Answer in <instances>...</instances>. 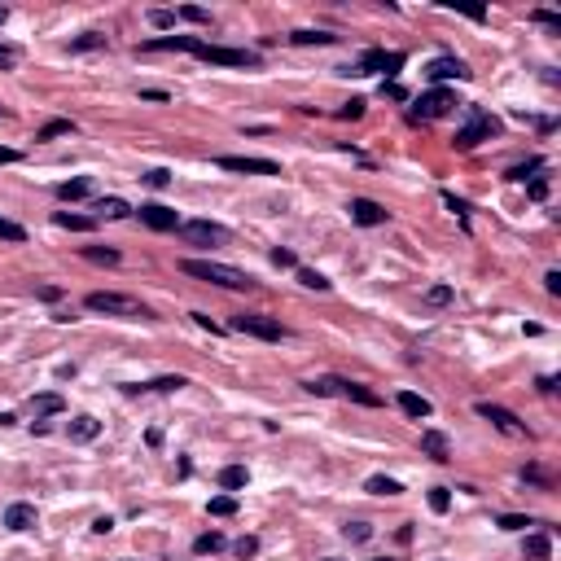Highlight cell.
<instances>
[{"label":"cell","instance_id":"obj_1","mask_svg":"<svg viewBox=\"0 0 561 561\" xmlns=\"http://www.w3.org/2000/svg\"><path fill=\"white\" fill-rule=\"evenodd\" d=\"M180 272L197 276V280H211V285H224V290H250L254 285V276H246L241 268L211 263V259H180Z\"/></svg>","mask_w":561,"mask_h":561},{"label":"cell","instance_id":"obj_2","mask_svg":"<svg viewBox=\"0 0 561 561\" xmlns=\"http://www.w3.org/2000/svg\"><path fill=\"white\" fill-rule=\"evenodd\" d=\"M84 307H88V312L119 316V320H154V312H149L141 298H132V294H110V290L88 294V298H84Z\"/></svg>","mask_w":561,"mask_h":561},{"label":"cell","instance_id":"obj_3","mask_svg":"<svg viewBox=\"0 0 561 561\" xmlns=\"http://www.w3.org/2000/svg\"><path fill=\"white\" fill-rule=\"evenodd\" d=\"M496 132H500V119H496V114H487L482 106H469V123H465V127H456L452 145L461 149V154H469V149H478L482 141H491Z\"/></svg>","mask_w":561,"mask_h":561},{"label":"cell","instance_id":"obj_4","mask_svg":"<svg viewBox=\"0 0 561 561\" xmlns=\"http://www.w3.org/2000/svg\"><path fill=\"white\" fill-rule=\"evenodd\" d=\"M180 237L189 241V246H228L233 241V233H228L224 224H211V219H189V224H180Z\"/></svg>","mask_w":561,"mask_h":561},{"label":"cell","instance_id":"obj_5","mask_svg":"<svg viewBox=\"0 0 561 561\" xmlns=\"http://www.w3.org/2000/svg\"><path fill=\"white\" fill-rule=\"evenodd\" d=\"M408 58L403 53H386V48H369V53L355 62V66H342V75H395Z\"/></svg>","mask_w":561,"mask_h":561},{"label":"cell","instance_id":"obj_6","mask_svg":"<svg viewBox=\"0 0 561 561\" xmlns=\"http://www.w3.org/2000/svg\"><path fill=\"white\" fill-rule=\"evenodd\" d=\"M233 329H237V334H250V338H263V342H280V338H285L280 320L259 316V312H241V316H233Z\"/></svg>","mask_w":561,"mask_h":561},{"label":"cell","instance_id":"obj_7","mask_svg":"<svg viewBox=\"0 0 561 561\" xmlns=\"http://www.w3.org/2000/svg\"><path fill=\"white\" fill-rule=\"evenodd\" d=\"M452 106H456V92L452 88H430V92H421L417 101H413V119H443V114H452Z\"/></svg>","mask_w":561,"mask_h":561},{"label":"cell","instance_id":"obj_8","mask_svg":"<svg viewBox=\"0 0 561 561\" xmlns=\"http://www.w3.org/2000/svg\"><path fill=\"white\" fill-rule=\"evenodd\" d=\"M193 58L211 62V66H259V53H250V48H219V44H202Z\"/></svg>","mask_w":561,"mask_h":561},{"label":"cell","instance_id":"obj_9","mask_svg":"<svg viewBox=\"0 0 561 561\" xmlns=\"http://www.w3.org/2000/svg\"><path fill=\"white\" fill-rule=\"evenodd\" d=\"M478 417L491 421L500 435H508V439H526V425L518 421V413H508V408H500V403H487V399H482V403H478Z\"/></svg>","mask_w":561,"mask_h":561},{"label":"cell","instance_id":"obj_10","mask_svg":"<svg viewBox=\"0 0 561 561\" xmlns=\"http://www.w3.org/2000/svg\"><path fill=\"white\" fill-rule=\"evenodd\" d=\"M469 75H474V70H469L461 58H452V53H443V58H435V62H425V80H430V84H439V88H443L447 80H469Z\"/></svg>","mask_w":561,"mask_h":561},{"label":"cell","instance_id":"obj_11","mask_svg":"<svg viewBox=\"0 0 561 561\" xmlns=\"http://www.w3.org/2000/svg\"><path fill=\"white\" fill-rule=\"evenodd\" d=\"M215 167L224 171H241V175H280V167L272 158H241V154H219Z\"/></svg>","mask_w":561,"mask_h":561},{"label":"cell","instance_id":"obj_12","mask_svg":"<svg viewBox=\"0 0 561 561\" xmlns=\"http://www.w3.org/2000/svg\"><path fill=\"white\" fill-rule=\"evenodd\" d=\"M145 228H154V233H171V228H180V215H175L171 207H163V202H149V207L136 211Z\"/></svg>","mask_w":561,"mask_h":561},{"label":"cell","instance_id":"obj_13","mask_svg":"<svg viewBox=\"0 0 561 561\" xmlns=\"http://www.w3.org/2000/svg\"><path fill=\"white\" fill-rule=\"evenodd\" d=\"M351 219L360 224V228H377V224H386V207L381 202H373V197H351Z\"/></svg>","mask_w":561,"mask_h":561},{"label":"cell","instance_id":"obj_14","mask_svg":"<svg viewBox=\"0 0 561 561\" xmlns=\"http://www.w3.org/2000/svg\"><path fill=\"white\" fill-rule=\"evenodd\" d=\"M141 48L145 53H175V48H180V53H197L202 40L197 36H158V40H145Z\"/></svg>","mask_w":561,"mask_h":561},{"label":"cell","instance_id":"obj_15","mask_svg":"<svg viewBox=\"0 0 561 561\" xmlns=\"http://www.w3.org/2000/svg\"><path fill=\"white\" fill-rule=\"evenodd\" d=\"M180 386H189V381L180 377V373H167V377H154V381H127V395H141V391H158V395H171V391H180Z\"/></svg>","mask_w":561,"mask_h":561},{"label":"cell","instance_id":"obj_16","mask_svg":"<svg viewBox=\"0 0 561 561\" xmlns=\"http://www.w3.org/2000/svg\"><path fill=\"white\" fill-rule=\"evenodd\" d=\"M421 452L430 456V461H452V443H447V435L443 430H421Z\"/></svg>","mask_w":561,"mask_h":561},{"label":"cell","instance_id":"obj_17","mask_svg":"<svg viewBox=\"0 0 561 561\" xmlns=\"http://www.w3.org/2000/svg\"><path fill=\"white\" fill-rule=\"evenodd\" d=\"M31 526H36V504H22L18 500V504L5 508V530L18 535V530H31Z\"/></svg>","mask_w":561,"mask_h":561},{"label":"cell","instance_id":"obj_18","mask_svg":"<svg viewBox=\"0 0 561 561\" xmlns=\"http://www.w3.org/2000/svg\"><path fill=\"white\" fill-rule=\"evenodd\" d=\"M395 403H399V413H403V417H417V421L435 413V403H430L425 395H417V391H399V399H395Z\"/></svg>","mask_w":561,"mask_h":561},{"label":"cell","instance_id":"obj_19","mask_svg":"<svg viewBox=\"0 0 561 561\" xmlns=\"http://www.w3.org/2000/svg\"><path fill=\"white\" fill-rule=\"evenodd\" d=\"M338 395L342 399H351V403H364V408H381V395H373L369 386H360V381H338Z\"/></svg>","mask_w":561,"mask_h":561},{"label":"cell","instance_id":"obj_20","mask_svg":"<svg viewBox=\"0 0 561 561\" xmlns=\"http://www.w3.org/2000/svg\"><path fill=\"white\" fill-rule=\"evenodd\" d=\"M31 417L40 421V417H58V413H66V399L62 395H53V391H48V395H31Z\"/></svg>","mask_w":561,"mask_h":561},{"label":"cell","instance_id":"obj_21","mask_svg":"<svg viewBox=\"0 0 561 561\" xmlns=\"http://www.w3.org/2000/svg\"><path fill=\"white\" fill-rule=\"evenodd\" d=\"M66 435H70V443H92V439L101 435V421L84 413V417H75V421L66 425Z\"/></svg>","mask_w":561,"mask_h":561},{"label":"cell","instance_id":"obj_22","mask_svg":"<svg viewBox=\"0 0 561 561\" xmlns=\"http://www.w3.org/2000/svg\"><path fill=\"white\" fill-rule=\"evenodd\" d=\"M58 197H62V202H84V197H92V180H88V175L62 180V185H58Z\"/></svg>","mask_w":561,"mask_h":561},{"label":"cell","instance_id":"obj_23","mask_svg":"<svg viewBox=\"0 0 561 561\" xmlns=\"http://www.w3.org/2000/svg\"><path fill=\"white\" fill-rule=\"evenodd\" d=\"M526 561H548L552 557V540H548V530H535V535H526Z\"/></svg>","mask_w":561,"mask_h":561},{"label":"cell","instance_id":"obj_24","mask_svg":"<svg viewBox=\"0 0 561 561\" xmlns=\"http://www.w3.org/2000/svg\"><path fill=\"white\" fill-rule=\"evenodd\" d=\"M132 215V207H127L123 197H101L97 202V219H127Z\"/></svg>","mask_w":561,"mask_h":561},{"label":"cell","instance_id":"obj_25","mask_svg":"<svg viewBox=\"0 0 561 561\" xmlns=\"http://www.w3.org/2000/svg\"><path fill=\"white\" fill-rule=\"evenodd\" d=\"M246 482H250L246 465H224V469H219V487H224V491H241Z\"/></svg>","mask_w":561,"mask_h":561},{"label":"cell","instance_id":"obj_26","mask_svg":"<svg viewBox=\"0 0 561 561\" xmlns=\"http://www.w3.org/2000/svg\"><path fill=\"white\" fill-rule=\"evenodd\" d=\"M364 491H369V496H399L403 487H399L395 478H386V474H373V478L364 482Z\"/></svg>","mask_w":561,"mask_h":561},{"label":"cell","instance_id":"obj_27","mask_svg":"<svg viewBox=\"0 0 561 561\" xmlns=\"http://www.w3.org/2000/svg\"><path fill=\"white\" fill-rule=\"evenodd\" d=\"M224 544H228V540H224L219 530H207V535H197V540H193V552H197V557H211V552H219Z\"/></svg>","mask_w":561,"mask_h":561},{"label":"cell","instance_id":"obj_28","mask_svg":"<svg viewBox=\"0 0 561 561\" xmlns=\"http://www.w3.org/2000/svg\"><path fill=\"white\" fill-rule=\"evenodd\" d=\"M53 224H58V228H70V233H88V228H92L97 219H88V215H70V211H58V215H53Z\"/></svg>","mask_w":561,"mask_h":561},{"label":"cell","instance_id":"obj_29","mask_svg":"<svg viewBox=\"0 0 561 561\" xmlns=\"http://www.w3.org/2000/svg\"><path fill=\"white\" fill-rule=\"evenodd\" d=\"M110 40L101 36V31H84V36H75L70 40V53H88V48H106Z\"/></svg>","mask_w":561,"mask_h":561},{"label":"cell","instance_id":"obj_30","mask_svg":"<svg viewBox=\"0 0 561 561\" xmlns=\"http://www.w3.org/2000/svg\"><path fill=\"white\" fill-rule=\"evenodd\" d=\"M290 40H294V44H303V48H307V44H334L338 36H329V31H312V27H303V31H294Z\"/></svg>","mask_w":561,"mask_h":561},{"label":"cell","instance_id":"obj_31","mask_svg":"<svg viewBox=\"0 0 561 561\" xmlns=\"http://www.w3.org/2000/svg\"><path fill=\"white\" fill-rule=\"evenodd\" d=\"M66 132H75V123L70 119H53V123H44L36 132V141H53V136H66Z\"/></svg>","mask_w":561,"mask_h":561},{"label":"cell","instance_id":"obj_32","mask_svg":"<svg viewBox=\"0 0 561 561\" xmlns=\"http://www.w3.org/2000/svg\"><path fill=\"white\" fill-rule=\"evenodd\" d=\"M207 513H211V518H233V513H237V496H215V500L207 504Z\"/></svg>","mask_w":561,"mask_h":561},{"label":"cell","instance_id":"obj_33","mask_svg":"<svg viewBox=\"0 0 561 561\" xmlns=\"http://www.w3.org/2000/svg\"><path fill=\"white\" fill-rule=\"evenodd\" d=\"M338 381L342 377H312V381H303V386H307L312 395H338Z\"/></svg>","mask_w":561,"mask_h":561},{"label":"cell","instance_id":"obj_34","mask_svg":"<svg viewBox=\"0 0 561 561\" xmlns=\"http://www.w3.org/2000/svg\"><path fill=\"white\" fill-rule=\"evenodd\" d=\"M84 259H92V263H119V250H110V246H84Z\"/></svg>","mask_w":561,"mask_h":561},{"label":"cell","instance_id":"obj_35","mask_svg":"<svg viewBox=\"0 0 561 561\" xmlns=\"http://www.w3.org/2000/svg\"><path fill=\"white\" fill-rule=\"evenodd\" d=\"M298 285H307V290H329V276H320V272H312V268H298Z\"/></svg>","mask_w":561,"mask_h":561},{"label":"cell","instance_id":"obj_36","mask_svg":"<svg viewBox=\"0 0 561 561\" xmlns=\"http://www.w3.org/2000/svg\"><path fill=\"white\" fill-rule=\"evenodd\" d=\"M452 298H456L452 285H430V290H425V303H430V307H443V303H452Z\"/></svg>","mask_w":561,"mask_h":561},{"label":"cell","instance_id":"obj_37","mask_svg":"<svg viewBox=\"0 0 561 561\" xmlns=\"http://www.w3.org/2000/svg\"><path fill=\"white\" fill-rule=\"evenodd\" d=\"M342 535H347L351 544H364L369 535H373V526H369V522H347V526H342Z\"/></svg>","mask_w":561,"mask_h":561},{"label":"cell","instance_id":"obj_38","mask_svg":"<svg viewBox=\"0 0 561 561\" xmlns=\"http://www.w3.org/2000/svg\"><path fill=\"white\" fill-rule=\"evenodd\" d=\"M430 508H435V513H447V508H452V491L447 487H430Z\"/></svg>","mask_w":561,"mask_h":561},{"label":"cell","instance_id":"obj_39","mask_svg":"<svg viewBox=\"0 0 561 561\" xmlns=\"http://www.w3.org/2000/svg\"><path fill=\"white\" fill-rule=\"evenodd\" d=\"M141 180H145L149 189H167V185H171V171H167V167H154V171H145Z\"/></svg>","mask_w":561,"mask_h":561},{"label":"cell","instance_id":"obj_40","mask_svg":"<svg viewBox=\"0 0 561 561\" xmlns=\"http://www.w3.org/2000/svg\"><path fill=\"white\" fill-rule=\"evenodd\" d=\"M0 237L5 241H27V228L13 224V219H0Z\"/></svg>","mask_w":561,"mask_h":561},{"label":"cell","instance_id":"obj_41","mask_svg":"<svg viewBox=\"0 0 561 561\" xmlns=\"http://www.w3.org/2000/svg\"><path fill=\"white\" fill-rule=\"evenodd\" d=\"M233 552H237V557H241V561H250V557H254V552H259V540H254V535H241V540H237V544H233Z\"/></svg>","mask_w":561,"mask_h":561},{"label":"cell","instance_id":"obj_42","mask_svg":"<svg viewBox=\"0 0 561 561\" xmlns=\"http://www.w3.org/2000/svg\"><path fill=\"white\" fill-rule=\"evenodd\" d=\"M496 526H500V530H526V526H535V522H530V518H522V513H504Z\"/></svg>","mask_w":561,"mask_h":561},{"label":"cell","instance_id":"obj_43","mask_svg":"<svg viewBox=\"0 0 561 561\" xmlns=\"http://www.w3.org/2000/svg\"><path fill=\"white\" fill-rule=\"evenodd\" d=\"M381 97H391V101H408V88L395 84V80H381Z\"/></svg>","mask_w":561,"mask_h":561},{"label":"cell","instance_id":"obj_44","mask_svg":"<svg viewBox=\"0 0 561 561\" xmlns=\"http://www.w3.org/2000/svg\"><path fill=\"white\" fill-rule=\"evenodd\" d=\"M360 114H364V97H351L347 106L338 110V119H360Z\"/></svg>","mask_w":561,"mask_h":561},{"label":"cell","instance_id":"obj_45","mask_svg":"<svg viewBox=\"0 0 561 561\" xmlns=\"http://www.w3.org/2000/svg\"><path fill=\"white\" fill-rule=\"evenodd\" d=\"M175 13H180V18H189V22H211V13H207V9H197V5H180Z\"/></svg>","mask_w":561,"mask_h":561},{"label":"cell","instance_id":"obj_46","mask_svg":"<svg viewBox=\"0 0 561 561\" xmlns=\"http://www.w3.org/2000/svg\"><path fill=\"white\" fill-rule=\"evenodd\" d=\"M540 167H544L540 158H530L526 167H513V171H508V180H526V175H535V171H540Z\"/></svg>","mask_w":561,"mask_h":561},{"label":"cell","instance_id":"obj_47","mask_svg":"<svg viewBox=\"0 0 561 561\" xmlns=\"http://www.w3.org/2000/svg\"><path fill=\"white\" fill-rule=\"evenodd\" d=\"M272 263H276V268H298V259H294V250H280V246L272 250Z\"/></svg>","mask_w":561,"mask_h":561},{"label":"cell","instance_id":"obj_48","mask_svg":"<svg viewBox=\"0 0 561 561\" xmlns=\"http://www.w3.org/2000/svg\"><path fill=\"white\" fill-rule=\"evenodd\" d=\"M443 202H447V211H456V215H461V219L469 224V207H465V202L456 197V193H443Z\"/></svg>","mask_w":561,"mask_h":561},{"label":"cell","instance_id":"obj_49","mask_svg":"<svg viewBox=\"0 0 561 561\" xmlns=\"http://www.w3.org/2000/svg\"><path fill=\"white\" fill-rule=\"evenodd\" d=\"M149 22H154V27H175V13L171 9H154V13H149Z\"/></svg>","mask_w":561,"mask_h":561},{"label":"cell","instance_id":"obj_50","mask_svg":"<svg viewBox=\"0 0 561 561\" xmlns=\"http://www.w3.org/2000/svg\"><path fill=\"white\" fill-rule=\"evenodd\" d=\"M526 193H530L535 202H544V197H548V180H530V189H526Z\"/></svg>","mask_w":561,"mask_h":561},{"label":"cell","instance_id":"obj_51","mask_svg":"<svg viewBox=\"0 0 561 561\" xmlns=\"http://www.w3.org/2000/svg\"><path fill=\"white\" fill-rule=\"evenodd\" d=\"M13 62H18V53H13V48H9V44H0V70H9Z\"/></svg>","mask_w":561,"mask_h":561},{"label":"cell","instance_id":"obj_52","mask_svg":"<svg viewBox=\"0 0 561 561\" xmlns=\"http://www.w3.org/2000/svg\"><path fill=\"white\" fill-rule=\"evenodd\" d=\"M141 101H171V92H163V88H141Z\"/></svg>","mask_w":561,"mask_h":561},{"label":"cell","instance_id":"obj_53","mask_svg":"<svg viewBox=\"0 0 561 561\" xmlns=\"http://www.w3.org/2000/svg\"><path fill=\"white\" fill-rule=\"evenodd\" d=\"M193 320H197V325H202V329H211V334H224V329H219V325H215V320H211V316H207V312H193Z\"/></svg>","mask_w":561,"mask_h":561},{"label":"cell","instance_id":"obj_54","mask_svg":"<svg viewBox=\"0 0 561 561\" xmlns=\"http://www.w3.org/2000/svg\"><path fill=\"white\" fill-rule=\"evenodd\" d=\"M535 22H544V27H561V18L552 9H540V13H535Z\"/></svg>","mask_w":561,"mask_h":561},{"label":"cell","instance_id":"obj_55","mask_svg":"<svg viewBox=\"0 0 561 561\" xmlns=\"http://www.w3.org/2000/svg\"><path fill=\"white\" fill-rule=\"evenodd\" d=\"M544 290H548V294H561V272H548V276H544Z\"/></svg>","mask_w":561,"mask_h":561},{"label":"cell","instance_id":"obj_56","mask_svg":"<svg viewBox=\"0 0 561 561\" xmlns=\"http://www.w3.org/2000/svg\"><path fill=\"white\" fill-rule=\"evenodd\" d=\"M92 530H97V535H110V530H114V518H97Z\"/></svg>","mask_w":561,"mask_h":561},{"label":"cell","instance_id":"obj_57","mask_svg":"<svg viewBox=\"0 0 561 561\" xmlns=\"http://www.w3.org/2000/svg\"><path fill=\"white\" fill-rule=\"evenodd\" d=\"M40 298H44V303H58V298H62V290H58V285H44V290H40Z\"/></svg>","mask_w":561,"mask_h":561},{"label":"cell","instance_id":"obj_58","mask_svg":"<svg viewBox=\"0 0 561 561\" xmlns=\"http://www.w3.org/2000/svg\"><path fill=\"white\" fill-rule=\"evenodd\" d=\"M0 163H18V149H0Z\"/></svg>","mask_w":561,"mask_h":561},{"label":"cell","instance_id":"obj_59","mask_svg":"<svg viewBox=\"0 0 561 561\" xmlns=\"http://www.w3.org/2000/svg\"><path fill=\"white\" fill-rule=\"evenodd\" d=\"M5 18H9V9H0V27H5Z\"/></svg>","mask_w":561,"mask_h":561},{"label":"cell","instance_id":"obj_60","mask_svg":"<svg viewBox=\"0 0 561 561\" xmlns=\"http://www.w3.org/2000/svg\"><path fill=\"white\" fill-rule=\"evenodd\" d=\"M377 561H391V557H377Z\"/></svg>","mask_w":561,"mask_h":561},{"label":"cell","instance_id":"obj_61","mask_svg":"<svg viewBox=\"0 0 561 561\" xmlns=\"http://www.w3.org/2000/svg\"><path fill=\"white\" fill-rule=\"evenodd\" d=\"M325 561H338V557H325Z\"/></svg>","mask_w":561,"mask_h":561}]
</instances>
